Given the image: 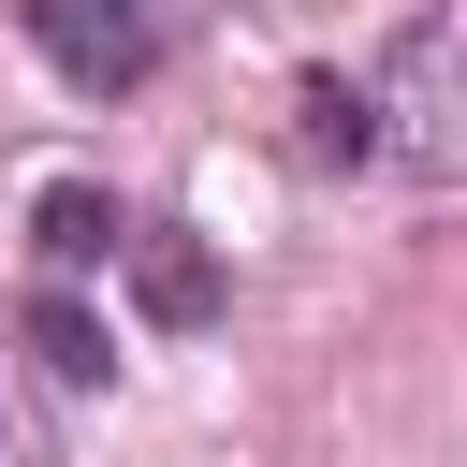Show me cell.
Instances as JSON below:
<instances>
[{"label": "cell", "mask_w": 467, "mask_h": 467, "mask_svg": "<svg viewBox=\"0 0 467 467\" xmlns=\"http://www.w3.org/2000/svg\"><path fill=\"white\" fill-rule=\"evenodd\" d=\"M365 131L409 161V175H467V0H423L365 88Z\"/></svg>", "instance_id": "1"}, {"label": "cell", "mask_w": 467, "mask_h": 467, "mask_svg": "<svg viewBox=\"0 0 467 467\" xmlns=\"http://www.w3.org/2000/svg\"><path fill=\"white\" fill-rule=\"evenodd\" d=\"M29 44H44L73 88H131V73H146V15H131V0H29Z\"/></svg>", "instance_id": "2"}, {"label": "cell", "mask_w": 467, "mask_h": 467, "mask_svg": "<svg viewBox=\"0 0 467 467\" xmlns=\"http://www.w3.org/2000/svg\"><path fill=\"white\" fill-rule=\"evenodd\" d=\"M131 248V219H117V190H44V263L73 277V263H117Z\"/></svg>", "instance_id": "3"}, {"label": "cell", "mask_w": 467, "mask_h": 467, "mask_svg": "<svg viewBox=\"0 0 467 467\" xmlns=\"http://www.w3.org/2000/svg\"><path fill=\"white\" fill-rule=\"evenodd\" d=\"M29 350H44L58 379H102V365H117V336H102V321H88L73 292H44V306H29Z\"/></svg>", "instance_id": "4"}, {"label": "cell", "mask_w": 467, "mask_h": 467, "mask_svg": "<svg viewBox=\"0 0 467 467\" xmlns=\"http://www.w3.org/2000/svg\"><path fill=\"white\" fill-rule=\"evenodd\" d=\"M379 131H365V88H336V73H306V161H365Z\"/></svg>", "instance_id": "5"}, {"label": "cell", "mask_w": 467, "mask_h": 467, "mask_svg": "<svg viewBox=\"0 0 467 467\" xmlns=\"http://www.w3.org/2000/svg\"><path fill=\"white\" fill-rule=\"evenodd\" d=\"M204 292H219V277H204V248L146 234V306H161V321H204Z\"/></svg>", "instance_id": "6"}]
</instances>
